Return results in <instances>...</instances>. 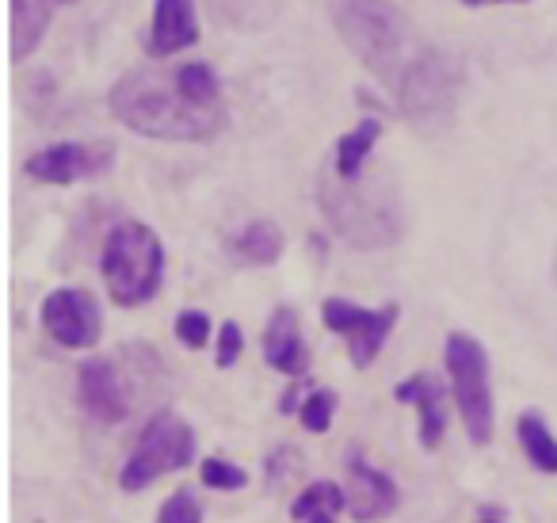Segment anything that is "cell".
<instances>
[{
	"label": "cell",
	"instance_id": "cell-1",
	"mask_svg": "<svg viewBox=\"0 0 557 523\" xmlns=\"http://www.w3.org/2000/svg\"><path fill=\"white\" fill-rule=\"evenodd\" d=\"M111 115L141 138L210 142L225 131L222 108H199L180 88L176 73L134 70L111 88Z\"/></svg>",
	"mask_w": 557,
	"mask_h": 523
},
{
	"label": "cell",
	"instance_id": "cell-2",
	"mask_svg": "<svg viewBox=\"0 0 557 523\" xmlns=\"http://www.w3.org/2000/svg\"><path fill=\"white\" fill-rule=\"evenodd\" d=\"M333 24L344 47L389 88L405 81V73L424 58L428 42H420L417 27L409 24L397 4L389 0H333Z\"/></svg>",
	"mask_w": 557,
	"mask_h": 523
},
{
	"label": "cell",
	"instance_id": "cell-3",
	"mask_svg": "<svg viewBox=\"0 0 557 523\" xmlns=\"http://www.w3.org/2000/svg\"><path fill=\"white\" fill-rule=\"evenodd\" d=\"M321 210L329 226L356 248H386L401 238V195H397L389 172L367 177V169L356 180L333 177L321 180Z\"/></svg>",
	"mask_w": 557,
	"mask_h": 523
},
{
	"label": "cell",
	"instance_id": "cell-4",
	"mask_svg": "<svg viewBox=\"0 0 557 523\" xmlns=\"http://www.w3.org/2000/svg\"><path fill=\"white\" fill-rule=\"evenodd\" d=\"M103 283L115 306H141L161 291L164 245L149 226L123 222L103 241Z\"/></svg>",
	"mask_w": 557,
	"mask_h": 523
},
{
	"label": "cell",
	"instance_id": "cell-5",
	"mask_svg": "<svg viewBox=\"0 0 557 523\" xmlns=\"http://www.w3.org/2000/svg\"><path fill=\"white\" fill-rule=\"evenodd\" d=\"M401 115L420 134H440L450 123L458 104V65L443 50L428 47L424 58L405 73V81L394 93Z\"/></svg>",
	"mask_w": 557,
	"mask_h": 523
},
{
	"label": "cell",
	"instance_id": "cell-6",
	"mask_svg": "<svg viewBox=\"0 0 557 523\" xmlns=\"http://www.w3.org/2000/svg\"><path fill=\"white\" fill-rule=\"evenodd\" d=\"M443 363H447L450 390H455L458 413L478 447L493 439L496 416H493V386H488V355L470 332H450L447 348H443Z\"/></svg>",
	"mask_w": 557,
	"mask_h": 523
},
{
	"label": "cell",
	"instance_id": "cell-7",
	"mask_svg": "<svg viewBox=\"0 0 557 523\" xmlns=\"http://www.w3.org/2000/svg\"><path fill=\"white\" fill-rule=\"evenodd\" d=\"M195 459V431L176 413H153L134 443L131 459L123 462L119 485L126 492H138L146 485L161 482L164 474H176Z\"/></svg>",
	"mask_w": 557,
	"mask_h": 523
},
{
	"label": "cell",
	"instance_id": "cell-8",
	"mask_svg": "<svg viewBox=\"0 0 557 523\" xmlns=\"http://www.w3.org/2000/svg\"><path fill=\"white\" fill-rule=\"evenodd\" d=\"M397 317H401V309H397L394 302L382 309H363L348 299L321 302V321H325L329 332H341V337L348 340L351 363H356L359 370H367L374 360H379L382 344H386L389 332H394Z\"/></svg>",
	"mask_w": 557,
	"mask_h": 523
},
{
	"label": "cell",
	"instance_id": "cell-9",
	"mask_svg": "<svg viewBox=\"0 0 557 523\" xmlns=\"http://www.w3.org/2000/svg\"><path fill=\"white\" fill-rule=\"evenodd\" d=\"M42 329H47V337L54 344L70 348V352L92 348L103 332L100 302L88 291H77V287L47 294V302H42Z\"/></svg>",
	"mask_w": 557,
	"mask_h": 523
},
{
	"label": "cell",
	"instance_id": "cell-10",
	"mask_svg": "<svg viewBox=\"0 0 557 523\" xmlns=\"http://www.w3.org/2000/svg\"><path fill=\"white\" fill-rule=\"evenodd\" d=\"M115 161V146L111 142H58L39 154H32L27 172L39 184H73V180L100 177Z\"/></svg>",
	"mask_w": 557,
	"mask_h": 523
},
{
	"label": "cell",
	"instance_id": "cell-11",
	"mask_svg": "<svg viewBox=\"0 0 557 523\" xmlns=\"http://www.w3.org/2000/svg\"><path fill=\"white\" fill-rule=\"evenodd\" d=\"M77 398L85 413L100 424H123L131 416V393H126V378L115 367V360L96 355L85 360L77 370Z\"/></svg>",
	"mask_w": 557,
	"mask_h": 523
},
{
	"label": "cell",
	"instance_id": "cell-12",
	"mask_svg": "<svg viewBox=\"0 0 557 523\" xmlns=\"http://www.w3.org/2000/svg\"><path fill=\"white\" fill-rule=\"evenodd\" d=\"M344 492H348V512L356 523L386 520L389 512H397V500H401L397 485L382 470H374L359 451L348 454V485H344Z\"/></svg>",
	"mask_w": 557,
	"mask_h": 523
},
{
	"label": "cell",
	"instance_id": "cell-13",
	"mask_svg": "<svg viewBox=\"0 0 557 523\" xmlns=\"http://www.w3.org/2000/svg\"><path fill=\"white\" fill-rule=\"evenodd\" d=\"M199 42V16L195 0H157L153 24H149L146 50L149 58H172Z\"/></svg>",
	"mask_w": 557,
	"mask_h": 523
},
{
	"label": "cell",
	"instance_id": "cell-14",
	"mask_svg": "<svg viewBox=\"0 0 557 523\" xmlns=\"http://www.w3.org/2000/svg\"><path fill=\"white\" fill-rule=\"evenodd\" d=\"M397 401H412L420 416V447L424 451H435L443 443V431H447V390L435 375L428 370H417L409 382L394 386Z\"/></svg>",
	"mask_w": 557,
	"mask_h": 523
},
{
	"label": "cell",
	"instance_id": "cell-15",
	"mask_svg": "<svg viewBox=\"0 0 557 523\" xmlns=\"http://www.w3.org/2000/svg\"><path fill=\"white\" fill-rule=\"evenodd\" d=\"M263 360H268L278 375H290V378L310 370V352H306L298 314L290 306H278L275 314H271L268 329H263Z\"/></svg>",
	"mask_w": 557,
	"mask_h": 523
},
{
	"label": "cell",
	"instance_id": "cell-16",
	"mask_svg": "<svg viewBox=\"0 0 557 523\" xmlns=\"http://www.w3.org/2000/svg\"><path fill=\"white\" fill-rule=\"evenodd\" d=\"M230 256L245 268H268L283 256V230L268 218H256L230 238Z\"/></svg>",
	"mask_w": 557,
	"mask_h": 523
},
{
	"label": "cell",
	"instance_id": "cell-17",
	"mask_svg": "<svg viewBox=\"0 0 557 523\" xmlns=\"http://www.w3.org/2000/svg\"><path fill=\"white\" fill-rule=\"evenodd\" d=\"M54 16V0H12V62H27L39 50Z\"/></svg>",
	"mask_w": 557,
	"mask_h": 523
},
{
	"label": "cell",
	"instance_id": "cell-18",
	"mask_svg": "<svg viewBox=\"0 0 557 523\" xmlns=\"http://www.w3.org/2000/svg\"><path fill=\"white\" fill-rule=\"evenodd\" d=\"M379 138H382V123H379V119H363L356 131L344 134V138L336 142V149H333V172H336V177H341V180H356L359 172L367 169V161H371Z\"/></svg>",
	"mask_w": 557,
	"mask_h": 523
},
{
	"label": "cell",
	"instance_id": "cell-19",
	"mask_svg": "<svg viewBox=\"0 0 557 523\" xmlns=\"http://www.w3.org/2000/svg\"><path fill=\"white\" fill-rule=\"evenodd\" d=\"M348 508V492L336 482H313L298 492L290 504V520L295 523H336V512Z\"/></svg>",
	"mask_w": 557,
	"mask_h": 523
},
{
	"label": "cell",
	"instance_id": "cell-20",
	"mask_svg": "<svg viewBox=\"0 0 557 523\" xmlns=\"http://www.w3.org/2000/svg\"><path fill=\"white\" fill-rule=\"evenodd\" d=\"M516 436H519V447L527 451V459H531L534 470H542V474H557V439H554V431L539 421V416L534 413L519 416Z\"/></svg>",
	"mask_w": 557,
	"mask_h": 523
},
{
	"label": "cell",
	"instance_id": "cell-21",
	"mask_svg": "<svg viewBox=\"0 0 557 523\" xmlns=\"http://www.w3.org/2000/svg\"><path fill=\"white\" fill-rule=\"evenodd\" d=\"M176 81L199 108H222V85H218L214 70L207 62H187L176 70Z\"/></svg>",
	"mask_w": 557,
	"mask_h": 523
},
{
	"label": "cell",
	"instance_id": "cell-22",
	"mask_svg": "<svg viewBox=\"0 0 557 523\" xmlns=\"http://www.w3.org/2000/svg\"><path fill=\"white\" fill-rule=\"evenodd\" d=\"M336 405H341V401H336L333 390H313V393H306L302 409H298V421H302L306 431L321 436V431H329V424H333Z\"/></svg>",
	"mask_w": 557,
	"mask_h": 523
},
{
	"label": "cell",
	"instance_id": "cell-23",
	"mask_svg": "<svg viewBox=\"0 0 557 523\" xmlns=\"http://www.w3.org/2000/svg\"><path fill=\"white\" fill-rule=\"evenodd\" d=\"M157 523H202V504L195 500L191 489H180L161 504Z\"/></svg>",
	"mask_w": 557,
	"mask_h": 523
},
{
	"label": "cell",
	"instance_id": "cell-24",
	"mask_svg": "<svg viewBox=\"0 0 557 523\" xmlns=\"http://www.w3.org/2000/svg\"><path fill=\"white\" fill-rule=\"evenodd\" d=\"M202 485H210V489H245L248 477L240 466H233V462L225 459H207L202 462Z\"/></svg>",
	"mask_w": 557,
	"mask_h": 523
},
{
	"label": "cell",
	"instance_id": "cell-25",
	"mask_svg": "<svg viewBox=\"0 0 557 523\" xmlns=\"http://www.w3.org/2000/svg\"><path fill=\"white\" fill-rule=\"evenodd\" d=\"M176 337H180V344H187V348H202L210 340V317L202 314V309H184V314L176 317Z\"/></svg>",
	"mask_w": 557,
	"mask_h": 523
},
{
	"label": "cell",
	"instance_id": "cell-26",
	"mask_svg": "<svg viewBox=\"0 0 557 523\" xmlns=\"http://www.w3.org/2000/svg\"><path fill=\"white\" fill-rule=\"evenodd\" d=\"M240 352H245V337H240V325L237 321H225L222 329H218V348H214L218 367H233V363L240 360Z\"/></svg>",
	"mask_w": 557,
	"mask_h": 523
},
{
	"label": "cell",
	"instance_id": "cell-27",
	"mask_svg": "<svg viewBox=\"0 0 557 523\" xmlns=\"http://www.w3.org/2000/svg\"><path fill=\"white\" fill-rule=\"evenodd\" d=\"M466 9H488V4H527V0H462Z\"/></svg>",
	"mask_w": 557,
	"mask_h": 523
},
{
	"label": "cell",
	"instance_id": "cell-28",
	"mask_svg": "<svg viewBox=\"0 0 557 523\" xmlns=\"http://www.w3.org/2000/svg\"><path fill=\"white\" fill-rule=\"evenodd\" d=\"M54 4H77V0H54Z\"/></svg>",
	"mask_w": 557,
	"mask_h": 523
},
{
	"label": "cell",
	"instance_id": "cell-29",
	"mask_svg": "<svg viewBox=\"0 0 557 523\" xmlns=\"http://www.w3.org/2000/svg\"><path fill=\"white\" fill-rule=\"evenodd\" d=\"M554 283H557V253H554Z\"/></svg>",
	"mask_w": 557,
	"mask_h": 523
},
{
	"label": "cell",
	"instance_id": "cell-30",
	"mask_svg": "<svg viewBox=\"0 0 557 523\" xmlns=\"http://www.w3.org/2000/svg\"><path fill=\"white\" fill-rule=\"evenodd\" d=\"M485 523H496V520H485Z\"/></svg>",
	"mask_w": 557,
	"mask_h": 523
}]
</instances>
